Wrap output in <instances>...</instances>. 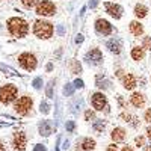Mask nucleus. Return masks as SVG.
<instances>
[{"label":"nucleus","instance_id":"58836bf2","mask_svg":"<svg viewBox=\"0 0 151 151\" xmlns=\"http://www.w3.org/2000/svg\"><path fill=\"white\" fill-rule=\"evenodd\" d=\"M115 74H116V76H118V77H121V79H122V77H124V71H122V70H118V71H116V73H115Z\"/></svg>","mask_w":151,"mask_h":151},{"label":"nucleus","instance_id":"bb28decb","mask_svg":"<svg viewBox=\"0 0 151 151\" xmlns=\"http://www.w3.org/2000/svg\"><path fill=\"white\" fill-rule=\"evenodd\" d=\"M94 118H95V112L91 110V109H88V110L85 112V121H91V119H94Z\"/></svg>","mask_w":151,"mask_h":151},{"label":"nucleus","instance_id":"0eeeda50","mask_svg":"<svg viewBox=\"0 0 151 151\" xmlns=\"http://www.w3.org/2000/svg\"><path fill=\"white\" fill-rule=\"evenodd\" d=\"M91 104L98 112H103V110L109 112V109H107V98H106V95L103 92H94L91 95Z\"/></svg>","mask_w":151,"mask_h":151},{"label":"nucleus","instance_id":"aec40b11","mask_svg":"<svg viewBox=\"0 0 151 151\" xmlns=\"http://www.w3.org/2000/svg\"><path fill=\"white\" fill-rule=\"evenodd\" d=\"M40 133L44 136H48L50 133H53V124L50 121H42L40 124Z\"/></svg>","mask_w":151,"mask_h":151},{"label":"nucleus","instance_id":"473e14b6","mask_svg":"<svg viewBox=\"0 0 151 151\" xmlns=\"http://www.w3.org/2000/svg\"><path fill=\"white\" fill-rule=\"evenodd\" d=\"M145 133H147V137H148V139L151 141V125H148V127H147Z\"/></svg>","mask_w":151,"mask_h":151},{"label":"nucleus","instance_id":"423d86ee","mask_svg":"<svg viewBox=\"0 0 151 151\" xmlns=\"http://www.w3.org/2000/svg\"><path fill=\"white\" fill-rule=\"evenodd\" d=\"M18 65L26 70V71H33L38 65V60H36V56L30 52H24L18 56Z\"/></svg>","mask_w":151,"mask_h":151},{"label":"nucleus","instance_id":"7c9ffc66","mask_svg":"<svg viewBox=\"0 0 151 151\" xmlns=\"http://www.w3.org/2000/svg\"><path fill=\"white\" fill-rule=\"evenodd\" d=\"M41 83H42V80H41L40 77L35 79V80H33V88H35V89H41V86H42Z\"/></svg>","mask_w":151,"mask_h":151},{"label":"nucleus","instance_id":"a19ab883","mask_svg":"<svg viewBox=\"0 0 151 151\" xmlns=\"http://www.w3.org/2000/svg\"><path fill=\"white\" fill-rule=\"evenodd\" d=\"M82 41H83V38H82V35H79L77 40H76V42H82Z\"/></svg>","mask_w":151,"mask_h":151},{"label":"nucleus","instance_id":"c756f323","mask_svg":"<svg viewBox=\"0 0 151 151\" xmlns=\"http://www.w3.org/2000/svg\"><path fill=\"white\" fill-rule=\"evenodd\" d=\"M144 121L148 122V124H151V109H147V110H145V113H144Z\"/></svg>","mask_w":151,"mask_h":151},{"label":"nucleus","instance_id":"ea45409f","mask_svg":"<svg viewBox=\"0 0 151 151\" xmlns=\"http://www.w3.org/2000/svg\"><path fill=\"white\" fill-rule=\"evenodd\" d=\"M95 5H97V0H91V2H89V6L91 8H94Z\"/></svg>","mask_w":151,"mask_h":151},{"label":"nucleus","instance_id":"20e7f679","mask_svg":"<svg viewBox=\"0 0 151 151\" xmlns=\"http://www.w3.org/2000/svg\"><path fill=\"white\" fill-rule=\"evenodd\" d=\"M33 107V98L29 95H23L14 101V110L21 116H27Z\"/></svg>","mask_w":151,"mask_h":151},{"label":"nucleus","instance_id":"4be33fe9","mask_svg":"<svg viewBox=\"0 0 151 151\" xmlns=\"http://www.w3.org/2000/svg\"><path fill=\"white\" fill-rule=\"evenodd\" d=\"M104 129H106V122H104L103 119H95V122H94V130H95L97 133H103Z\"/></svg>","mask_w":151,"mask_h":151},{"label":"nucleus","instance_id":"412c9836","mask_svg":"<svg viewBox=\"0 0 151 151\" xmlns=\"http://www.w3.org/2000/svg\"><path fill=\"white\" fill-rule=\"evenodd\" d=\"M70 71H71L73 74H80V73H82L80 62L76 60V59H71V60H70Z\"/></svg>","mask_w":151,"mask_h":151},{"label":"nucleus","instance_id":"4c0bfd02","mask_svg":"<svg viewBox=\"0 0 151 151\" xmlns=\"http://www.w3.org/2000/svg\"><path fill=\"white\" fill-rule=\"evenodd\" d=\"M121 151H133V148H132V147H130V145H124V147H122V150H121Z\"/></svg>","mask_w":151,"mask_h":151},{"label":"nucleus","instance_id":"f257e3e1","mask_svg":"<svg viewBox=\"0 0 151 151\" xmlns=\"http://www.w3.org/2000/svg\"><path fill=\"white\" fill-rule=\"evenodd\" d=\"M8 32L15 38H24L29 32V23L21 17H11L6 21Z\"/></svg>","mask_w":151,"mask_h":151},{"label":"nucleus","instance_id":"e433bc0d","mask_svg":"<svg viewBox=\"0 0 151 151\" xmlns=\"http://www.w3.org/2000/svg\"><path fill=\"white\" fill-rule=\"evenodd\" d=\"M41 112L47 113V112H48V106H47V104H41Z\"/></svg>","mask_w":151,"mask_h":151},{"label":"nucleus","instance_id":"2eb2a0df","mask_svg":"<svg viewBox=\"0 0 151 151\" xmlns=\"http://www.w3.org/2000/svg\"><path fill=\"white\" fill-rule=\"evenodd\" d=\"M110 137H112L113 144H116V142H124L125 137H127V130L122 129V127H115V129L112 130V133H110Z\"/></svg>","mask_w":151,"mask_h":151},{"label":"nucleus","instance_id":"9b49d317","mask_svg":"<svg viewBox=\"0 0 151 151\" xmlns=\"http://www.w3.org/2000/svg\"><path fill=\"white\" fill-rule=\"evenodd\" d=\"M104 8H106V12H107L112 18L119 20V18L122 17L124 9H122L121 5H118V3H115V2H106V3H104Z\"/></svg>","mask_w":151,"mask_h":151},{"label":"nucleus","instance_id":"1a4fd4ad","mask_svg":"<svg viewBox=\"0 0 151 151\" xmlns=\"http://www.w3.org/2000/svg\"><path fill=\"white\" fill-rule=\"evenodd\" d=\"M94 26H95V30H97V33L103 35V36H107V35H110V33L113 32L112 24H110L107 20H104V18H97Z\"/></svg>","mask_w":151,"mask_h":151},{"label":"nucleus","instance_id":"7ed1b4c3","mask_svg":"<svg viewBox=\"0 0 151 151\" xmlns=\"http://www.w3.org/2000/svg\"><path fill=\"white\" fill-rule=\"evenodd\" d=\"M17 95H18V88L12 83H8V85H3L0 88V103L2 104H9L12 101L17 100Z\"/></svg>","mask_w":151,"mask_h":151},{"label":"nucleus","instance_id":"4468645a","mask_svg":"<svg viewBox=\"0 0 151 151\" xmlns=\"http://www.w3.org/2000/svg\"><path fill=\"white\" fill-rule=\"evenodd\" d=\"M145 101H147V98L141 92H133L132 97H130V104L136 109H142L145 106Z\"/></svg>","mask_w":151,"mask_h":151},{"label":"nucleus","instance_id":"cd10ccee","mask_svg":"<svg viewBox=\"0 0 151 151\" xmlns=\"http://www.w3.org/2000/svg\"><path fill=\"white\" fill-rule=\"evenodd\" d=\"M35 3H36V0H21V5H23L24 8H27V9L33 8Z\"/></svg>","mask_w":151,"mask_h":151},{"label":"nucleus","instance_id":"79ce46f5","mask_svg":"<svg viewBox=\"0 0 151 151\" xmlns=\"http://www.w3.org/2000/svg\"><path fill=\"white\" fill-rule=\"evenodd\" d=\"M142 148H145V151H151V145H144Z\"/></svg>","mask_w":151,"mask_h":151},{"label":"nucleus","instance_id":"5701e85b","mask_svg":"<svg viewBox=\"0 0 151 151\" xmlns=\"http://www.w3.org/2000/svg\"><path fill=\"white\" fill-rule=\"evenodd\" d=\"M144 50H151V36H144L142 38V45Z\"/></svg>","mask_w":151,"mask_h":151},{"label":"nucleus","instance_id":"c9c22d12","mask_svg":"<svg viewBox=\"0 0 151 151\" xmlns=\"http://www.w3.org/2000/svg\"><path fill=\"white\" fill-rule=\"evenodd\" d=\"M33 151H45V147H42V145H36Z\"/></svg>","mask_w":151,"mask_h":151},{"label":"nucleus","instance_id":"ddd939ff","mask_svg":"<svg viewBox=\"0 0 151 151\" xmlns=\"http://www.w3.org/2000/svg\"><path fill=\"white\" fill-rule=\"evenodd\" d=\"M106 47L109 48V52L112 55H119L122 52V42H121L119 38H112V40H109Z\"/></svg>","mask_w":151,"mask_h":151},{"label":"nucleus","instance_id":"f3484780","mask_svg":"<svg viewBox=\"0 0 151 151\" xmlns=\"http://www.w3.org/2000/svg\"><path fill=\"white\" fill-rule=\"evenodd\" d=\"M129 29H130L132 35H134V36H137V38L144 35V26H142V23H139V20H133V21H130Z\"/></svg>","mask_w":151,"mask_h":151},{"label":"nucleus","instance_id":"9d476101","mask_svg":"<svg viewBox=\"0 0 151 151\" xmlns=\"http://www.w3.org/2000/svg\"><path fill=\"white\" fill-rule=\"evenodd\" d=\"M85 59L88 60L89 65H100L103 62V53L100 48H91L89 52L85 55Z\"/></svg>","mask_w":151,"mask_h":151},{"label":"nucleus","instance_id":"39448f33","mask_svg":"<svg viewBox=\"0 0 151 151\" xmlns=\"http://www.w3.org/2000/svg\"><path fill=\"white\" fill-rule=\"evenodd\" d=\"M35 12L41 17H53L56 14V6L50 0H38L35 3Z\"/></svg>","mask_w":151,"mask_h":151},{"label":"nucleus","instance_id":"f03ea898","mask_svg":"<svg viewBox=\"0 0 151 151\" xmlns=\"http://www.w3.org/2000/svg\"><path fill=\"white\" fill-rule=\"evenodd\" d=\"M55 27L50 21L45 20H36L33 24V35L40 40H50L53 36Z\"/></svg>","mask_w":151,"mask_h":151},{"label":"nucleus","instance_id":"37998d69","mask_svg":"<svg viewBox=\"0 0 151 151\" xmlns=\"http://www.w3.org/2000/svg\"><path fill=\"white\" fill-rule=\"evenodd\" d=\"M0 151H6V148H5V145L0 142Z\"/></svg>","mask_w":151,"mask_h":151},{"label":"nucleus","instance_id":"a211bd4d","mask_svg":"<svg viewBox=\"0 0 151 151\" xmlns=\"http://www.w3.org/2000/svg\"><path fill=\"white\" fill-rule=\"evenodd\" d=\"M133 14H134V17L137 20H142V18H145L148 15V8L145 5H142V3H136L134 9H133Z\"/></svg>","mask_w":151,"mask_h":151},{"label":"nucleus","instance_id":"a878e982","mask_svg":"<svg viewBox=\"0 0 151 151\" xmlns=\"http://www.w3.org/2000/svg\"><path fill=\"white\" fill-rule=\"evenodd\" d=\"M130 125H132V127L133 129H139L141 127V121H139V118H137V116H132V119H130V122H129Z\"/></svg>","mask_w":151,"mask_h":151},{"label":"nucleus","instance_id":"b1692460","mask_svg":"<svg viewBox=\"0 0 151 151\" xmlns=\"http://www.w3.org/2000/svg\"><path fill=\"white\" fill-rule=\"evenodd\" d=\"M134 145H136L137 148H142V147L145 145V136H142V134L136 136V137H134Z\"/></svg>","mask_w":151,"mask_h":151},{"label":"nucleus","instance_id":"6e6552de","mask_svg":"<svg viewBox=\"0 0 151 151\" xmlns=\"http://www.w3.org/2000/svg\"><path fill=\"white\" fill-rule=\"evenodd\" d=\"M27 145V136L24 132H17L12 136V147L15 151H26Z\"/></svg>","mask_w":151,"mask_h":151},{"label":"nucleus","instance_id":"c85d7f7f","mask_svg":"<svg viewBox=\"0 0 151 151\" xmlns=\"http://www.w3.org/2000/svg\"><path fill=\"white\" fill-rule=\"evenodd\" d=\"M116 100H118V106H119V109H125V107H127V101H125V100L122 98V95H118Z\"/></svg>","mask_w":151,"mask_h":151},{"label":"nucleus","instance_id":"f704fd0d","mask_svg":"<svg viewBox=\"0 0 151 151\" xmlns=\"http://www.w3.org/2000/svg\"><path fill=\"white\" fill-rule=\"evenodd\" d=\"M73 129H74V122H73V121H70V122H67V130H70V132H71Z\"/></svg>","mask_w":151,"mask_h":151},{"label":"nucleus","instance_id":"72a5a7b5","mask_svg":"<svg viewBox=\"0 0 151 151\" xmlns=\"http://www.w3.org/2000/svg\"><path fill=\"white\" fill-rule=\"evenodd\" d=\"M74 86H76V88H83V82H82V80H76V82H74Z\"/></svg>","mask_w":151,"mask_h":151},{"label":"nucleus","instance_id":"2f4dec72","mask_svg":"<svg viewBox=\"0 0 151 151\" xmlns=\"http://www.w3.org/2000/svg\"><path fill=\"white\" fill-rule=\"evenodd\" d=\"M106 151H119V150H118V145H115V144H110V145H107Z\"/></svg>","mask_w":151,"mask_h":151},{"label":"nucleus","instance_id":"dca6fc26","mask_svg":"<svg viewBox=\"0 0 151 151\" xmlns=\"http://www.w3.org/2000/svg\"><path fill=\"white\" fill-rule=\"evenodd\" d=\"M77 145H79L77 150H82V151H92V150H95L97 142L92 139V137H83L82 142L77 144Z\"/></svg>","mask_w":151,"mask_h":151},{"label":"nucleus","instance_id":"6ab92c4d","mask_svg":"<svg viewBox=\"0 0 151 151\" xmlns=\"http://www.w3.org/2000/svg\"><path fill=\"white\" fill-rule=\"evenodd\" d=\"M130 56H132V59L133 60H136V62H139V60H142L144 58H145V50L142 48V47H133L132 48V52H130Z\"/></svg>","mask_w":151,"mask_h":151},{"label":"nucleus","instance_id":"393cba45","mask_svg":"<svg viewBox=\"0 0 151 151\" xmlns=\"http://www.w3.org/2000/svg\"><path fill=\"white\" fill-rule=\"evenodd\" d=\"M132 116H133V115H132V113H129L127 110H122V112L119 113V118H121V119H122L124 122H130Z\"/></svg>","mask_w":151,"mask_h":151},{"label":"nucleus","instance_id":"f8f14e48","mask_svg":"<svg viewBox=\"0 0 151 151\" xmlns=\"http://www.w3.org/2000/svg\"><path fill=\"white\" fill-rule=\"evenodd\" d=\"M121 83H122V88H124V89L133 91L134 88L137 86V79H136V76H134V74L127 73V74H124V77L121 79Z\"/></svg>","mask_w":151,"mask_h":151}]
</instances>
